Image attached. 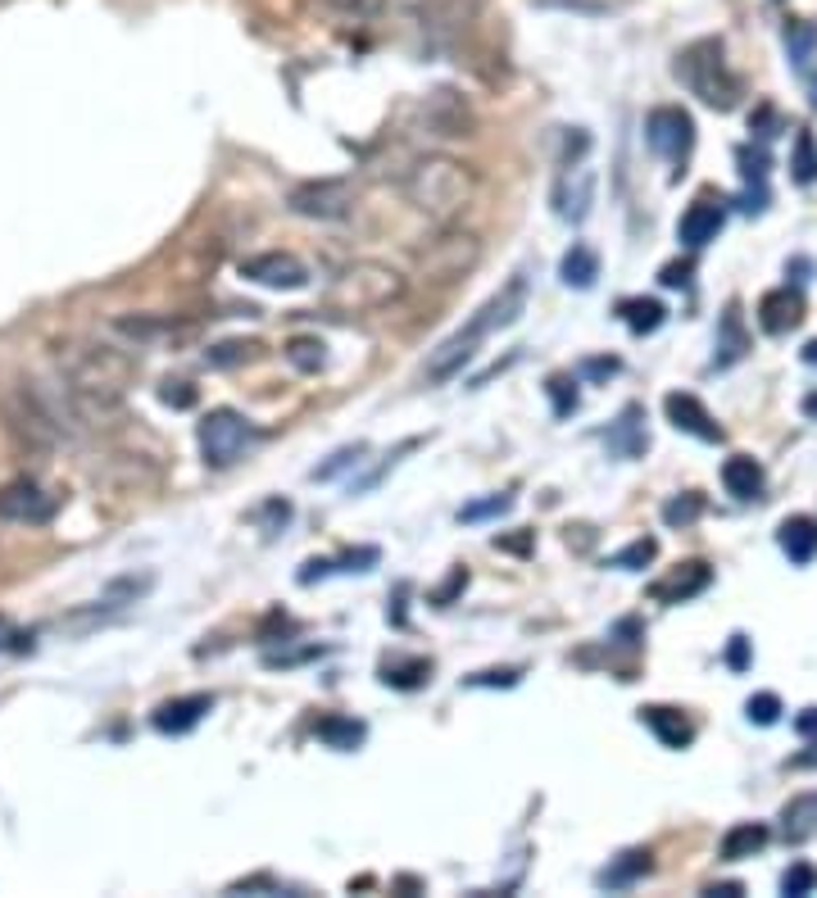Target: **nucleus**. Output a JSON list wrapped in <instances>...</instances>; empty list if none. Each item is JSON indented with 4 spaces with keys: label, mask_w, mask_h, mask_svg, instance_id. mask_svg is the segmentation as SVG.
<instances>
[{
    "label": "nucleus",
    "mask_w": 817,
    "mask_h": 898,
    "mask_svg": "<svg viewBox=\"0 0 817 898\" xmlns=\"http://www.w3.org/2000/svg\"><path fill=\"white\" fill-rule=\"evenodd\" d=\"M242 277L246 282H259L268 290H305L309 286V268L305 259L286 255V249H268V255H255L242 264Z\"/></svg>",
    "instance_id": "nucleus-13"
},
{
    "label": "nucleus",
    "mask_w": 817,
    "mask_h": 898,
    "mask_svg": "<svg viewBox=\"0 0 817 898\" xmlns=\"http://www.w3.org/2000/svg\"><path fill=\"white\" fill-rule=\"evenodd\" d=\"M405 195L418 214L437 218V223H455L477 195V169H468L463 160H450V155H422L405 173Z\"/></svg>",
    "instance_id": "nucleus-4"
},
{
    "label": "nucleus",
    "mask_w": 817,
    "mask_h": 898,
    "mask_svg": "<svg viewBox=\"0 0 817 898\" xmlns=\"http://www.w3.org/2000/svg\"><path fill=\"white\" fill-rule=\"evenodd\" d=\"M264 355L259 340H223L214 349H205V364L210 368H242V364H255Z\"/></svg>",
    "instance_id": "nucleus-32"
},
{
    "label": "nucleus",
    "mask_w": 817,
    "mask_h": 898,
    "mask_svg": "<svg viewBox=\"0 0 817 898\" xmlns=\"http://www.w3.org/2000/svg\"><path fill=\"white\" fill-rule=\"evenodd\" d=\"M123 336H132L136 345H155V340H186L191 323H173V318H119L114 323Z\"/></svg>",
    "instance_id": "nucleus-27"
},
{
    "label": "nucleus",
    "mask_w": 817,
    "mask_h": 898,
    "mask_svg": "<svg viewBox=\"0 0 817 898\" xmlns=\"http://www.w3.org/2000/svg\"><path fill=\"white\" fill-rule=\"evenodd\" d=\"M405 277L391 264H377V259H355L346 264L327 282V309L331 314H377V309H391L396 299L405 295Z\"/></svg>",
    "instance_id": "nucleus-5"
},
{
    "label": "nucleus",
    "mask_w": 817,
    "mask_h": 898,
    "mask_svg": "<svg viewBox=\"0 0 817 898\" xmlns=\"http://www.w3.org/2000/svg\"><path fill=\"white\" fill-rule=\"evenodd\" d=\"M477 264H482V241L472 232H459V227H446L441 236H431L413 255V273L427 286H450V282L468 277Z\"/></svg>",
    "instance_id": "nucleus-7"
},
{
    "label": "nucleus",
    "mask_w": 817,
    "mask_h": 898,
    "mask_svg": "<svg viewBox=\"0 0 817 898\" xmlns=\"http://www.w3.org/2000/svg\"><path fill=\"white\" fill-rule=\"evenodd\" d=\"M704 894H713V898H741L745 894V885H736V880H727V885H708Z\"/></svg>",
    "instance_id": "nucleus-53"
},
{
    "label": "nucleus",
    "mask_w": 817,
    "mask_h": 898,
    "mask_svg": "<svg viewBox=\"0 0 817 898\" xmlns=\"http://www.w3.org/2000/svg\"><path fill=\"white\" fill-rule=\"evenodd\" d=\"M318 739L331 744V748H355V744H364V722H355V717H323L318 722Z\"/></svg>",
    "instance_id": "nucleus-37"
},
{
    "label": "nucleus",
    "mask_w": 817,
    "mask_h": 898,
    "mask_svg": "<svg viewBox=\"0 0 817 898\" xmlns=\"http://www.w3.org/2000/svg\"><path fill=\"white\" fill-rule=\"evenodd\" d=\"M513 509L509 494H491V499H477V504H463L459 509V522H487V518H500Z\"/></svg>",
    "instance_id": "nucleus-41"
},
{
    "label": "nucleus",
    "mask_w": 817,
    "mask_h": 898,
    "mask_svg": "<svg viewBox=\"0 0 817 898\" xmlns=\"http://www.w3.org/2000/svg\"><path fill=\"white\" fill-rule=\"evenodd\" d=\"M704 509H708V499H704L699 490L672 494L667 504H663V522H667V527H691V522H699V518H704Z\"/></svg>",
    "instance_id": "nucleus-35"
},
{
    "label": "nucleus",
    "mask_w": 817,
    "mask_h": 898,
    "mask_svg": "<svg viewBox=\"0 0 817 898\" xmlns=\"http://www.w3.org/2000/svg\"><path fill=\"white\" fill-rule=\"evenodd\" d=\"M641 722L658 735V744H667V748H686L691 739H695V726H691V717L682 713V708H663V704H650V708H641Z\"/></svg>",
    "instance_id": "nucleus-21"
},
{
    "label": "nucleus",
    "mask_w": 817,
    "mask_h": 898,
    "mask_svg": "<svg viewBox=\"0 0 817 898\" xmlns=\"http://www.w3.org/2000/svg\"><path fill=\"white\" fill-rule=\"evenodd\" d=\"M545 390H550V405H554V414H559V418L576 414V381H572V377L554 373V377L545 381Z\"/></svg>",
    "instance_id": "nucleus-40"
},
{
    "label": "nucleus",
    "mask_w": 817,
    "mask_h": 898,
    "mask_svg": "<svg viewBox=\"0 0 817 898\" xmlns=\"http://www.w3.org/2000/svg\"><path fill=\"white\" fill-rule=\"evenodd\" d=\"M817 889V867H808V863H795L786 876H782V894H790V898H804V894H813Z\"/></svg>",
    "instance_id": "nucleus-43"
},
{
    "label": "nucleus",
    "mask_w": 817,
    "mask_h": 898,
    "mask_svg": "<svg viewBox=\"0 0 817 898\" xmlns=\"http://www.w3.org/2000/svg\"><path fill=\"white\" fill-rule=\"evenodd\" d=\"M617 318L627 323L636 336H650L667 323V309H663V299L654 295H627V299H617Z\"/></svg>",
    "instance_id": "nucleus-26"
},
{
    "label": "nucleus",
    "mask_w": 817,
    "mask_h": 898,
    "mask_svg": "<svg viewBox=\"0 0 817 898\" xmlns=\"http://www.w3.org/2000/svg\"><path fill=\"white\" fill-rule=\"evenodd\" d=\"M0 427L28 455H51L73 436L78 414L64 386L55 395L41 381H0Z\"/></svg>",
    "instance_id": "nucleus-2"
},
{
    "label": "nucleus",
    "mask_w": 817,
    "mask_h": 898,
    "mask_svg": "<svg viewBox=\"0 0 817 898\" xmlns=\"http://www.w3.org/2000/svg\"><path fill=\"white\" fill-rule=\"evenodd\" d=\"M591 195H595V173H591V169H576V191H572L568 173H563V177H559V186H554V205H559V214H563V218L582 223V218L591 214Z\"/></svg>",
    "instance_id": "nucleus-25"
},
{
    "label": "nucleus",
    "mask_w": 817,
    "mask_h": 898,
    "mask_svg": "<svg viewBox=\"0 0 817 898\" xmlns=\"http://www.w3.org/2000/svg\"><path fill=\"white\" fill-rule=\"evenodd\" d=\"M749 349V331H745V314H741V299L723 309V327H717V355H713V368H732L745 359Z\"/></svg>",
    "instance_id": "nucleus-20"
},
{
    "label": "nucleus",
    "mask_w": 817,
    "mask_h": 898,
    "mask_svg": "<svg viewBox=\"0 0 817 898\" xmlns=\"http://www.w3.org/2000/svg\"><path fill=\"white\" fill-rule=\"evenodd\" d=\"M777 544L786 549V559L790 563H813L817 559V522L813 518H804V513H795V518H786L782 527H777Z\"/></svg>",
    "instance_id": "nucleus-23"
},
{
    "label": "nucleus",
    "mask_w": 817,
    "mask_h": 898,
    "mask_svg": "<svg viewBox=\"0 0 817 898\" xmlns=\"http://www.w3.org/2000/svg\"><path fill=\"white\" fill-rule=\"evenodd\" d=\"M663 414H667L672 427L686 431V436H695V440H708V445L723 440V427H717L713 414L699 405L695 395H686V390H672V395L663 399Z\"/></svg>",
    "instance_id": "nucleus-17"
},
{
    "label": "nucleus",
    "mask_w": 817,
    "mask_h": 898,
    "mask_svg": "<svg viewBox=\"0 0 817 898\" xmlns=\"http://www.w3.org/2000/svg\"><path fill=\"white\" fill-rule=\"evenodd\" d=\"M804 323V295L795 286H777V290H767L758 299V327L767 336H786Z\"/></svg>",
    "instance_id": "nucleus-18"
},
{
    "label": "nucleus",
    "mask_w": 817,
    "mask_h": 898,
    "mask_svg": "<svg viewBox=\"0 0 817 898\" xmlns=\"http://www.w3.org/2000/svg\"><path fill=\"white\" fill-rule=\"evenodd\" d=\"M60 509V494H51L41 481L32 477H19L0 490V522H23V527H41L51 522Z\"/></svg>",
    "instance_id": "nucleus-11"
},
{
    "label": "nucleus",
    "mask_w": 817,
    "mask_h": 898,
    "mask_svg": "<svg viewBox=\"0 0 817 898\" xmlns=\"http://www.w3.org/2000/svg\"><path fill=\"white\" fill-rule=\"evenodd\" d=\"M786 50H790V60L804 69V64L813 60V50H817V23L790 19V23H786Z\"/></svg>",
    "instance_id": "nucleus-38"
},
{
    "label": "nucleus",
    "mask_w": 817,
    "mask_h": 898,
    "mask_svg": "<svg viewBox=\"0 0 817 898\" xmlns=\"http://www.w3.org/2000/svg\"><path fill=\"white\" fill-rule=\"evenodd\" d=\"M723 486H727V494H736V499H758V494H763V468H758L749 455H732V459L723 463Z\"/></svg>",
    "instance_id": "nucleus-29"
},
{
    "label": "nucleus",
    "mask_w": 817,
    "mask_h": 898,
    "mask_svg": "<svg viewBox=\"0 0 817 898\" xmlns=\"http://www.w3.org/2000/svg\"><path fill=\"white\" fill-rule=\"evenodd\" d=\"M286 359H292V368L296 373H323L327 368V345L318 340V336H296L292 345H286Z\"/></svg>",
    "instance_id": "nucleus-34"
},
{
    "label": "nucleus",
    "mask_w": 817,
    "mask_h": 898,
    "mask_svg": "<svg viewBox=\"0 0 817 898\" xmlns=\"http://www.w3.org/2000/svg\"><path fill=\"white\" fill-rule=\"evenodd\" d=\"M422 28L437 41H463L477 28V0H409Z\"/></svg>",
    "instance_id": "nucleus-12"
},
{
    "label": "nucleus",
    "mask_w": 817,
    "mask_h": 898,
    "mask_svg": "<svg viewBox=\"0 0 817 898\" xmlns=\"http://www.w3.org/2000/svg\"><path fill=\"white\" fill-rule=\"evenodd\" d=\"M645 409L641 405H627L622 409V418H617V427L609 431V449L617 459H641L645 449H650V436H645Z\"/></svg>",
    "instance_id": "nucleus-22"
},
{
    "label": "nucleus",
    "mask_w": 817,
    "mask_h": 898,
    "mask_svg": "<svg viewBox=\"0 0 817 898\" xmlns=\"http://www.w3.org/2000/svg\"><path fill=\"white\" fill-rule=\"evenodd\" d=\"M422 123L431 127V136H446V141H455V136H472V110H468V100L459 95V91H450V86H437L427 95V105H422Z\"/></svg>",
    "instance_id": "nucleus-14"
},
{
    "label": "nucleus",
    "mask_w": 817,
    "mask_h": 898,
    "mask_svg": "<svg viewBox=\"0 0 817 898\" xmlns=\"http://www.w3.org/2000/svg\"><path fill=\"white\" fill-rule=\"evenodd\" d=\"M323 6L336 10V14H372L377 0H323Z\"/></svg>",
    "instance_id": "nucleus-49"
},
{
    "label": "nucleus",
    "mask_w": 817,
    "mask_h": 898,
    "mask_svg": "<svg viewBox=\"0 0 817 898\" xmlns=\"http://www.w3.org/2000/svg\"><path fill=\"white\" fill-rule=\"evenodd\" d=\"M427 676H431V663H427V659H391L387 667H381V681L396 685V690H418Z\"/></svg>",
    "instance_id": "nucleus-36"
},
{
    "label": "nucleus",
    "mask_w": 817,
    "mask_h": 898,
    "mask_svg": "<svg viewBox=\"0 0 817 898\" xmlns=\"http://www.w3.org/2000/svg\"><path fill=\"white\" fill-rule=\"evenodd\" d=\"M672 73H677L708 110H736L741 105V78L727 69V50L717 37H699L691 41L686 50H677V64H672Z\"/></svg>",
    "instance_id": "nucleus-6"
},
{
    "label": "nucleus",
    "mask_w": 817,
    "mask_h": 898,
    "mask_svg": "<svg viewBox=\"0 0 817 898\" xmlns=\"http://www.w3.org/2000/svg\"><path fill=\"white\" fill-rule=\"evenodd\" d=\"M359 459H364V445H346V449H336V455H331L327 463H318L309 477H314V481H331L336 472H346V468L359 463Z\"/></svg>",
    "instance_id": "nucleus-42"
},
{
    "label": "nucleus",
    "mask_w": 817,
    "mask_h": 898,
    "mask_svg": "<svg viewBox=\"0 0 817 898\" xmlns=\"http://www.w3.org/2000/svg\"><path fill=\"white\" fill-rule=\"evenodd\" d=\"M727 667H736V672L749 667V640H745V635H732V644H727Z\"/></svg>",
    "instance_id": "nucleus-48"
},
{
    "label": "nucleus",
    "mask_w": 817,
    "mask_h": 898,
    "mask_svg": "<svg viewBox=\"0 0 817 898\" xmlns=\"http://www.w3.org/2000/svg\"><path fill=\"white\" fill-rule=\"evenodd\" d=\"M795 731H799V735H817V708H804V713L795 717Z\"/></svg>",
    "instance_id": "nucleus-52"
},
{
    "label": "nucleus",
    "mask_w": 817,
    "mask_h": 898,
    "mask_svg": "<svg viewBox=\"0 0 817 898\" xmlns=\"http://www.w3.org/2000/svg\"><path fill=\"white\" fill-rule=\"evenodd\" d=\"M559 277H563L568 286H576V290L595 286V277H600V255H595L591 245H572L568 255H563V264H559Z\"/></svg>",
    "instance_id": "nucleus-30"
},
{
    "label": "nucleus",
    "mask_w": 817,
    "mask_h": 898,
    "mask_svg": "<svg viewBox=\"0 0 817 898\" xmlns=\"http://www.w3.org/2000/svg\"><path fill=\"white\" fill-rule=\"evenodd\" d=\"M210 708H214V694H182V698H164L151 722L160 735H186V731L201 726V717Z\"/></svg>",
    "instance_id": "nucleus-19"
},
{
    "label": "nucleus",
    "mask_w": 817,
    "mask_h": 898,
    "mask_svg": "<svg viewBox=\"0 0 817 898\" xmlns=\"http://www.w3.org/2000/svg\"><path fill=\"white\" fill-rule=\"evenodd\" d=\"M160 399H164L168 409H196V386H191V381H164Z\"/></svg>",
    "instance_id": "nucleus-46"
},
{
    "label": "nucleus",
    "mask_w": 817,
    "mask_h": 898,
    "mask_svg": "<svg viewBox=\"0 0 817 898\" xmlns=\"http://www.w3.org/2000/svg\"><path fill=\"white\" fill-rule=\"evenodd\" d=\"M745 713H749V722H758V726H773V722L782 717V698L763 690V694H754L749 704H745Z\"/></svg>",
    "instance_id": "nucleus-44"
},
{
    "label": "nucleus",
    "mask_w": 817,
    "mask_h": 898,
    "mask_svg": "<svg viewBox=\"0 0 817 898\" xmlns=\"http://www.w3.org/2000/svg\"><path fill=\"white\" fill-rule=\"evenodd\" d=\"M691 273H695V264H691V259H672V264H663L658 282L677 290V286H686V282H691Z\"/></svg>",
    "instance_id": "nucleus-47"
},
{
    "label": "nucleus",
    "mask_w": 817,
    "mask_h": 898,
    "mask_svg": "<svg viewBox=\"0 0 817 898\" xmlns=\"http://www.w3.org/2000/svg\"><path fill=\"white\" fill-rule=\"evenodd\" d=\"M799 409H804V418H817V390L804 395V405H799Z\"/></svg>",
    "instance_id": "nucleus-55"
},
{
    "label": "nucleus",
    "mask_w": 817,
    "mask_h": 898,
    "mask_svg": "<svg viewBox=\"0 0 817 898\" xmlns=\"http://www.w3.org/2000/svg\"><path fill=\"white\" fill-rule=\"evenodd\" d=\"M55 364L78 422L105 427V431L119 427L114 418H123V395L136 386L141 359L110 340H60Z\"/></svg>",
    "instance_id": "nucleus-1"
},
{
    "label": "nucleus",
    "mask_w": 817,
    "mask_h": 898,
    "mask_svg": "<svg viewBox=\"0 0 817 898\" xmlns=\"http://www.w3.org/2000/svg\"><path fill=\"white\" fill-rule=\"evenodd\" d=\"M799 355H804V364H808V368H817V336H813V340L799 349Z\"/></svg>",
    "instance_id": "nucleus-54"
},
{
    "label": "nucleus",
    "mask_w": 817,
    "mask_h": 898,
    "mask_svg": "<svg viewBox=\"0 0 817 898\" xmlns=\"http://www.w3.org/2000/svg\"><path fill=\"white\" fill-rule=\"evenodd\" d=\"M813 105H817V95H813Z\"/></svg>",
    "instance_id": "nucleus-56"
},
{
    "label": "nucleus",
    "mask_w": 817,
    "mask_h": 898,
    "mask_svg": "<svg viewBox=\"0 0 817 898\" xmlns=\"http://www.w3.org/2000/svg\"><path fill=\"white\" fill-rule=\"evenodd\" d=\"M767 839H773V830H767L763 822H741L723 835V844H717V858L723 863H741V858H754L767 848Z\"/></svg>",
    "instance_id": "nucleus-24"
},
{
    "label": "nucleus",
    "mask_w": 817,
    "mask_h": 898,
    "mask_svg": "<svg viewBox=\"0 0 817 898\" xmlns=\"http://www.w3.org/2000/svg\"><path fill=\"white\" fill-rule=\"evenodd\" d=\"M617 368H622L617 359H591V364H586V377H613Z\"/></svg>",
    "instance_id": "nucleus-51"
},
{
    "label": "nucleus",
    "mask_w": 817,
    "mask_h": 898,
    "mask_svg": "<svg viewBox=\"0 0 817 898\" xmlns=\"http://www.w3.org/2000/svg\"><path fill=\"white\" fill-rule=\"evenodd\" d=\"M645 141L658 160H667L672 169H682L695 150V119L682 105H658L645 119Z\"/></svg>",
    "instance_id": "nucleus-10"
},
{
    "label": "nucleus",
    "mask_w": 817,
    "mask_h": 898,
    "mask_svg": "<svg viewBox=\"0 0 817 898\" xmlns=\"http://www.w3.org/2000/svg\"><path fill=\"white\" fill-rule=\"evenodd\" d=\"M527 314V277H513V282H504L482 309H477L472 318H468V327H459L450 340H441L437 349H431V359H427V381H450L472 355H477V345H482L491 331H504V327H513L518 318Z\"/></svg>",
    "instance_id": "nucleus-3"
},
{
    "label": "nucleus",
    "mask_w": 817,
    "mask_h": 898,
    "mask_svg": "<svg viewBox=\"0 0 817 898\" xmlns=\"http://www.w3.org/2000/svg\"><path fill=\"white\" fill-rule=\"evenodd\" d=\"M286 205L300 218H314V223H341L350 210H355V186L346 177H318V182H300L286 195Z\"/></svg>",
    "instance_id": "nucleus-9"
},
{
    "label": "nucleus",
    "mask_w": 817,
    "mask_h": 898,
    "mask_svg": "<svg viewBox=\"0 0 817 898\" xmlns=\"http://www.w3.org/2000/svg\"><path fill=\"white\" fill-rule=\"evenodd\" d=\"M650 867H654V863H650V848H632V854H622L613 867L600 871V885H604V889H627V885L641 880Z\"/></svg>",
    "instance_id": "nucleus-31"
},
{
    "label": "nucleus",
    "mask_w": 817,
    "mask_h": 898,
    "mask_svg": "<svg viewBox=\"0 0 817 898\" xmlns=\"http://www.w3.org/2000/svg\"><path fill=\"white\" fill-rule=\"evenodd\" d=\"M708 585H713V568L704 559H691V563H677L667 576H658L650 585V599L654 604H686V599L704 594Z\"/></svg>",
    "instance_id": "nucleus-16"
},
{
    "label": "nucleus",
    "mask_w": 817,
    "mask_h": 898,
    "mask_svg": "<svg viewBox=\"0 0 817 898\" xmlns=\"http://www.w3.org/2000/svg\"><path fill=\"white\" fill-rule=\"evenodd\" d=\"M654 554H658V540L654 535H641V540H632L622 554H613L609 563L613 568H627V572H636V568H645V563H654Z\"/></svg>",
    "instance_id": "nucleus-39"
},
{
    "label": "nucleus",
    "mask_w": 817,
    "mask_h": 898,
    "mask_svg": "<svg viewBox=\"0 0 817 898\" xmlns=\"http://www.w3.org/2000/svg\"><path fill=\"white\" fill-rule=\"evenodd\" d=\"M201 455L210 468H232L236 459L246 455V445L255 440V427L236 414V409H210L201 418Z\"/></svg>",
    "instance_id": "nucleus-8"
},
{
    "label": "nucleus",
    "mask_w": 817,
    "mask_h": 898,
    "mask_svg": "<svg viewBox=\"0 0 817 898\" xmlns=\"http://www.w3.org/2000/svg\"><path fill=\"white\" fill-rule=\"evenodd\" d=\"M790 177L799 186H813L817 182V136L808 127L795 132V155H790Z\"/></svg>",
    "instance_id": "nucleus-33"
},
{
    "label": "nucleus",
    "mask_w": 817,
    "mask_h": 898,
    "mask_svg": "<svg viewBox=\"0 0 817 898\" xmlns=\"http://www.w3.org/2000/svg\"><path fill=\"white\" fill-rule=\"evenodd\" d=\"M468 685H518V667H504V672H477Z\"/></svg>",
    "instance_id": "nucleus-50"
},
{
    "label": "nucleus",
    "mask_w": 817,
    "mask_h": 898,
    "mask_svg": "<svg viewBox=\"0 0 817 898\" xmlns=\"http://www.w3.org/2000/svg\"><path fill=\"white\" fill-rule=\"evenodd\" d=\"M782 835L790 844H804L817 835V794H795L782 808Z\"/></svg>",
    "instance_id": "nucleus-28"
},
{
    "label": "nucleus",
    "mask_w": 817,
    "mask_h": 898,
    "mask_svg": "<svg viewBox=\"0 0 817 898\" xmlns=\"http://www.w3.org/2000/svg\"><path fill=\"white\" fill-rule=\"evenodd\" d=\"M736 160H741V173H745L749 186H754V182H767V150L741 145V150H736Z\"/></svg>",
    "instance_id": "nucleus-45"
},
{
    "label": "nucleus",
    "mask_w": 817,
    "mask_h": 898,
    "mask_svg": "<svg viewBox=\"0 0 817 898\" xmlns=\"http://www.w3.org/2000/svg\"><path fill=\"white\" fill-rule=\"evenodd\" d=\"M723 223H727V200H723V195H713V191H704V195L695 200V205L682 214L677 236H682V245L699 249V245L717 241V232H723Z\"/></svg>",
    "instance_id": "nucleus-15"
}]
</instances>
